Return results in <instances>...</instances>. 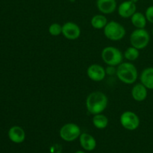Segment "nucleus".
Masks as SVG:
<instances>
[{
    "label": "nucleus",
    "mask_w": 153,
    "mask_h": 153,
    "mask_svg": "<svg viewBox=\"0 0 153 153\" xmlns=\"http://www.w3.org/2000/svg\"><path fill=\"white\" fill-rule=\"evenodd\" d=\"M92 122L94 126L98 129L105 128L108 125V119L105 115L102 114V113L94 115Z\"/></svg>",
    "instance_id": "18"
},
{
    "label": "nucleus",
    "mask_w": 153,
    "mask_h": 153,
    "mask_svg": "<svg viewBox=\"0 0 153 153\" xmlns=\"http://www.w3.org/2000/svg\"><path fill=\"white\" fill-rule=\"evenodd\" d=\"M87 75L91 80L94 82H101L105 78V69L98 64H94L89 66L87 70Z\"/></svg>",
    "instance_id": "9"
},
{
    "label": "nucleus",
    "mask_w": 153,
    "mask_h": 153,
    "mask_svg": "<svg viewBox=\"0 0 153 153\" xmlns=\"http://www.w3.org/2000/svg\"><path fill=\"white\" fill-rule=\"evenodd\" d=\"M137 10V5L135 3L132 2L131 0L123 1L118 7V14L122 18H131Z\"/></svg>",
    "instance_id": "10"
},
{
    "label": "nucleus",
    "mask_w": 153,
    "mask_h": 153,
    "mask_svg": "<svg viewBox=\"0 0 153 153\" xmlns=\"http://www.w3.org/2000/svg\"><path fill=\"white\" fill-rule=\"evenodd\" d=\"M49 33L54 37L59 36L60 34H62V25L57 22L51 24L50 26L49 27Z\"/></svg>",
    "instance_id": "20"
},
{
    "label": "nucleus",
    "mask_w": 153,
    "mask_h": 153,
    "mask_svg": "<svg viewBox=\"0 0 153 153\" xmlns=\"http://www.w3.org/2000/svg\"><path fill=\"white\" fill-rule=\"evenodd\" d=\"M81 128L77 124L73 123H66L61 128L59 131L61 139L67 142H72L80 137Z\"/></svg>",
    "instance_id": "6"
},
{
    "label": "nucleus",
    "mask_w": 153,
    "mask_h": 153,
    "mask_svg": "<svg viewBox=\"0 0 153 153\" xmlns=\"http://www.w3.org/2000/svg\"><path fill=\"white\" fill-rule=\"evenodd\" d=\"M145 16H146L147 21L153 24V5L149 6L146 8V12H145Z\"/></svg>",
    "instance_id": "21"
},
{
    "label": "nucleus",
    "mask_w": 153,
    "mask_h": 153,
    "mask_svg": "<svg viewBox=\"0 0 153 153\" xmlns=\"http://www.w3.org/2000/svg\"><path fill=\"white\" fill-rule=\"evenodd\" d=\"M75 153H85V152H83V151L79 150V151H77V152H76Z\"/></svg>",
    "instance_id": "24"
},
{
    "label": "nucleus",
    "mask_w": 153,
    "mask_h": 153,
    "mask_svg": "<svg viewBox=\"0 0 153 153\" xmlns=\"http://www.w3.org/2000/svg\"><path fill=\"white\" fill-rule=\"evenodd\" d=\"M152 3H153V0H152Z\"/></svg>",
    "instance_id": "26"
},
{
    "label": "nucleus",
    "mask_w": 153,
    "mask_h": 153,
    "mask_svg": "<svg viewBox=\"0 0 153 153\" xmlns=\"http://www.w3.org/2000/svg\"><path fill=\"white\" fill-rule=\"evenodd\" d=\"M117 76L126 85H131L137 81L138 73L135 66L129 62H122L117 68Z\"/></svg>",
    "instance_id": "2"
},
{
    "label": "nucleus",
    "mask_w": 153,
    "mask_h": 153,
    "mask_svg": "<svg viewBox=\"0 0 153 153\" xmlns=\"http://www.w3.org/2000/svg\"><path fill=\"white\" fill-rule=\"evenodd\" d=\"M62 34L68 40H76L81 35V28L75 22H67L62 25Z\"/></svg>",
    "instance_id": "8"
},
{
    "label": "nucleus",
    "mask_w": 153,
    "mask_h": 153,
    "mask_svg": "<svg viewBox=\"0 0 153 153\" xmlns=\"http://www.w3.org/2000/svg\"><path fill=\"white\" fill-rule=\"evenodd\" d=\"M120 122L124 128L128 131H134L140 126V118L134 112L126 111L121 114Z\"/></svg>",
    "instance_id": "7"
},
{
    "label": "nucleus",
    "mask_w": 153,
    "mask_h": 153,
    "mask_svg": "<svg viewBox=\"0 0 153 153\" xmlns=\"http://www.w3.org/2000/svg\"><path fill=\"white\" fill-rule=\"evenodd\" d=\"M125 28L116 21H111L104 28V34L108 40L112 41H119L126 35Z\"/></svg>",
    "instance_id": "4"
},
{
    "label": "nucleus",
    "mask_w": 153,
    "mask_h": 153,
    "mask_svg": "<svg viewBox=\"0 0 153 153\" xmlns=\"http://www.w3.org/2000/svg\"><path fill=\"white\" fill-rule=\"evenodd\" d=\"M140 55V52H139V49H136L134 46H130L125 51L124 53V57L126 60L129 61H134L137 60L139 58Z\"/></svg>",
    "instance_id": "19"
},
{
    "label": "nucleus",
    "mask_w": 153,
    "mask_h": 153,
    "mask_svg": "<svg viewBox=\"0 0 153 153\" xmlns=\"http://www.w3.org/2000/svg\"><path fill=\"white\" fill-rule=\"evenodd\" d=\"M80 145L85 150L93 151L97 146L96 139L88 133H82L79 137Z\"/></svg>",
    "instance_id": "13"
},
{
    "label": "nucleus",
    "mask_w": 153,
    "mask_h": 153,
    "mask_svg": "<svg viewBox=\"0 0 153 153\" xmlns=\"http://www.w3.org/2000/svg\"><path fill=\"white\" fill-rule=\"evenodd\" d=\"M108 19L106 16L102 14L94 15L91 20V24L92 27L95 29H104L108 23Z\"/></svg>",
    "instance_id": "17"
},
{
    "label": "nucleus",
    "mask_w": 153,
    "mask_h": 153,
    "mask_svg": "<svg viewBox=\"0 0 153 153\" xmlns=\"http://www.w3.org/2000/svg\"><path fill=\"white\" fill-rule=\"evenodd\" d=\"M106 74L109 75V76H111L113 74H116L117 73V69H115V67L114 66H108V67L105 69Z\"/></svg>",
    "instance_id": "22"
},
{
    "label": "nucleus",
    "mask_w": 153,
    "mask_h": 153,
    "mask_svg": "<svg viewBox=\"0 0 153 153\" xmlns=\"http://www.w3.org/2000/svg\"><path fill=\"white\" fill-rule=\"evenodd\" d=\"M148 95V89L141 83L137 84L131 89V96L134 100L137 102H143Z\"/></svg>",
    "instance_id": "14"
},
{
    "label": "nucleus",
    "mask_w": 153,
    "mask_h": 153,
    "mask_svg": "<svg viewBox=\"0 0 153 153\" xmlns=\"http://www.w3.org/2000/svg\"><path fill=\"white\" fill-rule=\"evenodd\" d=\"M97 6L98 10L104 14H111L116 10V0H97Z\"/></svg>",
    "instance_id": "11"
},
{
    "label": "nucleus",
    "mask_w": 153,
    "mask_h": 153,
    "mask_svg": "<svg viewBox=\"0 0 153 153\" xmlns=\"http://www.w3.org/2000/svg\"><path fill=\"white\" fill-rule=\"evenodd\" d=\"M140 80L148 90H153V67L144 69L140 76Z\"/></svg>",
    "instance_id": "15"
},
{
    "label": "nucleus",
    "mask_w": 153,
    "mask_h": 153,
    "mask_svg": "<svg viewBox=\"0 0 153 153\" xmlns=\"http://www.w3.org/2000/svg\"><path fill=\"white\" fill-rule=\"evenodd\" d=\"M150 36L144 28H137L130 35V43L137 49H143L149 45Z\"/></svg>",
    "instance_id": "5"
},
{
    "label": "nucleus",
    "mask_w": 153,
    "mask_h": 153,
    "mask_svg": "<svg viewBox=\"0 0 153 153\" xmlns=\"http://www.w3.org/2000/svg\"><path fill=\"white\" fill-rule=\"evenodd\" d=\"M8 137L13 143H21L25 140V132L23 128L18 126H13L8 130Z\"/></svg>",
    "instance_id": "12"
},
{
    "label": "nucleus",
    "mask_w": 153,
    "mask_h": 153,
    "mask_svg": "<svg viewBox=\"0 0 153 153\" xmlns=\"http://www.w3.org/2000/svg\"><path fill=\"white\" fill-rule=\"evenodd\" d=\"M131 1H132V2L135 3V4H136V3H137V1H139V0H131Z\"/></svg>",
    "instance_id": "23"
},
{
    "label": "nucleus",
    "mask_w": 153,
    "mask_h": 153,
    "mask_svg": "<svg viewBox=\"0 0 153 153\" xmlns=\"http://www.w3.org/2000/svg\"><path fill=\"white\" fill-rule=\"evenodd\" d=\"M131 21L132 25L137 28H144L146 25V16L140 12L136 11L132 16H131Z\"/></svg>",
    "instance_id": "16"
},
{
    "label": "nucleus",
    "mask_w": 153,
    "mask_h": 153,
    "mask_svg": "<svg viewBox=\"0 0 153 153\" xmlns=\"http://www.w3.org/2000/svg\"><path fill=\"white\" fill-rule=\"evenodd\" d=\"M152 36H153V28H152Z\"/></svg>",
    "instance_id": "25"
},
{
    "label": "nucleus",
    "mask_w": 153,
    "mask_h": 153,
    "mask_svg": "<svg viewBox=\"0 0 153 153\" xmlns=\"http://www.w3.org/2000/svg\"><path fill=\"white\" fill-rule=\"evenodd\" d=\"M108 97L101 91L91 93L86 99V108L88 111L93 115L101 114L108 106Z\"/></svg>",
    "instance_id": "1"
},
{
    "label": "nucleus",
    "mask_w": 153,
    "mask_h": 153,
    "mask_svg": "<svg viewBox=\"0 0 153 153\" xmlns=\"http://www.w3.org/2000/svg\"><path fill=\"white\" fill-rule=\"evenodd\" d=\"M102 61L108 66L120 65L123 60V55L119 49L114 46H106L101 53Z\"/></svg>",
    "instance_id": "3"
}]
</instances>
